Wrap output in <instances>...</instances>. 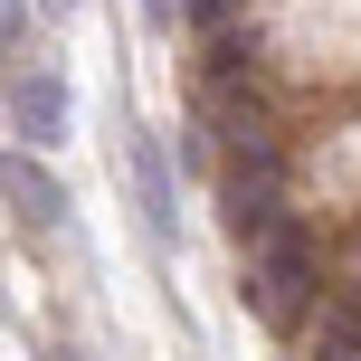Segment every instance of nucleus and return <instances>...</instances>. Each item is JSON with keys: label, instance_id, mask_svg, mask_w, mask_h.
Instances as JSON below:
<instances>
[{"label": "nucleus", "instance_id": "1", "mask_svg": "<svg viewBox=\"0 0 361 361\" xmlns=\"http://www.w3.org/2000/svg\"><path fill=\"white\" fill-rule=\"evenodd\" d=\"M305 276H314V247H305V228H276V238H257V257H247V305L286 324V314L305 305Z\"/></svg>", "mask_w": 361, "mask_h": 361}, {"label": "nucleus", "instance_id": "2", "mask_svg": "<svg viewBox=\"0 0 361 361\" xmlns=\"http://www.w3.org/2000/svg\"><path fill=\"white\" fill-rule=\"evenodd\" d=\"M10 124H19V143H29V152H57V143H67V76H57V67H19Z\"/></svg>", "mask_w": 361, "mask_h": 361}, {"label": "nucleus", "instance_id": "3", "mask_svg": "<svg viewBox=\"0 0 361 361\" xmlns=\"http://www.w3.org/2000/svg\"><path fill=\"white\" fill-rule=\"evenodd\" d=\"M133 190H143V228L152 247L171 238V180H162V143H133Z\"/></svg>", "mask_w": 361, "mask_h": 361}, {"label": "nucleus", "instance_id": "4", "mask_svg": "<svg viewBox=\"0 0 361 361\" xmlns=\"http://www.w3.org/2000/svg\"><path fill=\"white\" fill-rule=\"evenodd\" d=\"M10 200H19L29 228H57V219H67V209H57V180L38 171V162H19V152H10Z\"/></svg>", "mask_w": 361, "mask_h": 361}]
</instances>
